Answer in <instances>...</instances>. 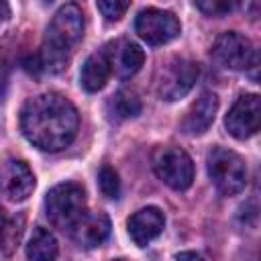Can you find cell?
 Segmentation results:
<instances>
[{
	"mask_svg": "<svg viewBox=\"0 0 261 261\" xmlns=\"http://www.w3.org/2000/svg\"><path fill=\"white\" fill-rule=\"evenodd\" d=\"M77 110L61 94L45 92L29 98L20 112L22 135L41 151L65 149L77 133Z\"/></svg>",
	"mask_w": 261,
	"mask_h": 261,
	"instance_id": "6da1fadb",
	"label": "cell"
},
{
	"mask_svg": "<svg viewBox=\"0 0 261 261\" xmlns=\"http://www.w3.org/2000/svg\"><path fill=\"white\" fill-rule=\"evenodd\" d=\"M198 65L186 57H173L161 65L157 75V94L165 102H175L184 98L198 80Z\"/></svg>",
	"mask_w": 261,
	"mask_h": 261,
	"instance_id": "8992f818",
	"label": "cell"
},
{
	"mask_svg": "<svg viewBox=\"0 0 261 261\" xmlns=\"http://www.w3.org/2000/svg\"><path fill=\"white\" fill-rule=\"evenodd\" d=\"M175 261H206V259L194 251H181L175 255Z\"/></svg>",
	"mask_w": 261,
	"mask_h": 261,
	"instance_id": "7402d4cb",
	"label": "cell"
},
{
	"mask_svg": "<svg viewBox=\"0 0 261 261\" xmlns=\"http://www.w3.org/2000/svg\"><path fill=\"white\" fill-rule=\"evenodd\" d=\"M261 122V100L257 94L241 96L228 110L224 124L234 139H249L259 130Z\"/></svg>",
	"mask_w": 261,
	"mask_h": 261,
	"instance_id": "9c48e42d",
	"label": "cell"
},
{
	"mask_svg": "<svg viewBox=\"0 0 261 261\" xmlns=\"http://www.w3.org/2000/svg\"><path fill=\"white\" fill-rule=\"evenodd\" d=\"M208 175L222 196H234L247 184V167L243 157L224 147H214L208 153Z\"/></svg>",
	"mask_w": 261,
	"mask_h": 261,
	"instance_id": "277c9868",
	"label": "cell"
},
{
	"mask_svg": "<svg viewBox=\"0 0 261 261\" xmlns=\"http://www.w3.org/2000/svg\"><path fill=\"white\" fill-rule=\"evenodd\" d=\"M98 10L102 12V16L106 20H120L124 16V12L130 8V2H118V0H100Z\"/></svg>",
	"mask_w": 261,
	"mask_h": 261,
	"instance_id": "d6986e66",
	"label": "cell"
},
{
	"mask_svg": "<svg viewBox=\"0 0 261 261\" xmlns=\"http://www.w3.org/2000/svg\"><path fill=\"white\" fill-rule=\"evenodd\" d=\"M104 53L108 57L110 71L120 80L133 77L143 67V61H145L143 49L137 43H133L130 39H116V41L108 43L104 47Z\"/></svg>",
	"mask_w": 261,
	"mask_h": 261,
	"instance_id": "8fae6325",
	"label": "cell"
},
{
	"mask_svg": "<svg viewBox=\"0 0 261 261\" xmlns=\"http://www.w3.org/2000/svg\"><path fill=\"white\" fill-rule=\"evenodd\" d=\"M163 226H165L163 212L155 206L141 208L128 218V234H130L133 243L139 245V247H145L155 237H159Z\"/></svg>",
	"mask_w": 261,
	"mask_h": 261,
	"instance_id": "4fadbf2b",
	"label": "cell"
},
{
	"mask_svg": "<svg viewBox=\"0 0 261 261\" xmlns=\"http://www.w3.org/2000/svg\"><path fill=\"white\" fill-rule=\"evenodd\" d=\"M218 110V98L212 92H204L194 104L192 108L186 112L184 120H181V128L188 135H202L210 128V124L214 122Z\"/></svg>",
	"mask_w": 261,
	"mask_h": 261,
	"instance_id": "5bb4252c",
	"label": "cell"
},
{
	"mask_svg": "<svg viewBox=\"0 0 261 261\" xmlns=\"http://www.w3.org/2000/svg\"><path fill=\"white\" fill-rule=\"evenodd\" d=\"M210 53L218 65L232 71H247L251 67H257L255 45L237 31H226L218 35Z\"/></svg>",
	"mask_w": 261,
	"mask_h": 261,
	"instance_id": "5b68a950",
	"label": "cell"
},
{
	"mask_svg": "<svg viewBox=\"0 0 261 261\" xmlns=\"http://www.w3.org/2000/svg\"><path fill=\"white\" fill-rule=\"evenodd\" d=\"M45 212L53 226L71 230L86 214V192L80 184L65 181L51 188L45 196Z\"/></svg>",
	"mask_w": 261,
	"mask_h": 261,
	"instance_id": "3957f363",
	"label": "cell"
},
{
	"mask_svg": "<svg viewBox=\"0 0 261 261\" xmlns=\"http://www.w3.org/2000/svg\"><path fill=\"white\" fill-rule=\"evenodd\" d=\"M108 110H110V114H112L114 118H118V120L133 118V116H137V114L141 112V100H139V96H137L135 92H130V90H120V92H116V94L110 98Z\"/></svg>",
	"mask_w": 261,
	"mask_h": 261,
	"instance_id": "e0dca14e",
	"label": "cell"
},
{
	"mask_svg": "<svg viewBox=\"0 0 261 261\" xmlns=\"http://www.w3.org/2000/svg\"><path fill=\"white\" fill-rule=\"evenodd\" d=\"M181 27L173 12L145 8L135 18V33L149 45H165L179 35Z\"/></svg>",
	"mask_w": 261,
	"mask_h": 261,
	"instance_id": "ba28073f",
	"label": "cell"
},
{
	"mask_svg": "<svg viewBox=\"0 0 261 261\" xmlns=\"http://www.w3.org/2000/svg\"><path fill=\"white\" fill-rule=\"evenodd\" d=\"M98 184L106 198L116 200L120 196V179H118V173L110 165H102V169L98 173Z\"/></svg>",
	"mask_w": 261,
	"mask_h": 261,
	"instance_id": "ac0fdd59",
	"label": "cell"
},
{
	"mask_svg": "<svg viewBox=\"0 0 261 261\" xmlns=\"http://www.w3.org/2000/svg\"><path fill=\"white\" fill-rule=\"evenodd\" d=\"M6 86H8V65H6V59L0 55V100L6 94Z\"/></svg>",
	"mask_w": 261,
	"mask_h": 261,
	"instance_id": "44dd1931",
	"label": "cell"
},
{
	"mask_svg": "<svg viewBox=\"0 0 261 261\" xmlns=\"http://www.w3.org/2000/svg\"><path fill=\"white\" fill-rule=\"evenodd\" d=\"M73 241L84 249L100 247L110 234V220L104 212H86L69 230Z\"/></svg>",
	"mask_w": 261,
	"mask_h": 261,
	"instance_id": "7c38bea8",
	"label": "cell"
},
{
	"mask_svg": "<svg viewBox=\"0 0 261 261\" xmlns=\"http://www.w3.org/2000/svg\"><path fill=\"white\" fill-rule=\"evenodd\" d=\"M194 4L198 10H202L210 16H222L234 8L232 2H224V0H204V2H194Z\"/></svg>",
	"mask_w": 261,
	"mask_h": 261,
	"instance_id": "ffe728a7",
	"label": "cell"
},
{
	"mask_svg": "<svg viewBox=\"0 0 261 261\" xmlns=\"http://www.w3.org/2000/svg\"><path fill=\"white\" fill-rule=\"evenodd\" d=\"M59 253L55 237L47 228H35L29 243H27V257L29 261H55Z\"/></svg>",
	"mask_w": 261,
	"mask_h": 261,
	"instance_id": "2e32d148",
	"label": "cell"
},
{
	"mask_svg": "<svg viewBox=\"0 0 261 261\" xmlns=\"http://www.w3.org/2000/svg\"><path fill=\"white\" fill-rule=\"evenodd\" d=\"M84 35V16L77 4H63L51 18L41 53L37 55L39 67L49 73H59L67 67L69 57L80 45Z\"/></svg>",
	"mask_w": 261,
	"mask_h": 261,
	"instance_id": "7a4b0ae2",
	"label": "cell"
},
{
	"mask_svg": "<svg viewBox=\"0 0 261 261\" xmlns=\"http://www.w3.org/2000/svg\"><path fill=\"white\" fill-rule=\"evenodd\" d=\"M6 16H8V6L4 2H0V20L6 18Z\"/></svg>",
	"mask_w": 261,
	"mask_h": 261,
	"instance_id": "cb8c5ba5",
	"label": "cell"
},
{
	"mask_svg": "<svg viewBox=\"0 0 261 261\" xmlns=\"http://www.w3.org/2000/svg\"><path fill=\"white\" fill-rule=\"evenodd\" d=\"M153 169L173 190H188L192 186L194 163L179 147H159L153 155Z\"/></svg>",
	"mask_w": 261,
	"mask_h": 261,
	"instance_id": "52a82bcc",
	"label": "cell"
},
{
	"mask_svg": "<svg viewBox=\"0 0 261 261\" xmlns=\"http://www.w3.org/2000/svg\"><path fill=\"white\" fill-rule=\"evenodd\" d=\"M35 190V175L22 159H6L0 163V192L10 202H22Z\"/></svg>",
	"mask_w": 261,
	"mask_h": 261,
	"instance_id": "30bf717a",
	"label": "cell"
},
{
	"mask_svg": "<svg viewBox=\"0 0 261 261\" xmlns=\"http://www.w3.org/2000/svg\"><path fill=\"white\" fill-rule=\"evenodd\" d=\"M6 224H8V218H6L4 210L0 208V241H2V234H4V230H6Z\"/></svg>",
	"mask_w": 261,
	"mask_h": 261,
	"instance_id": "603a6c76",
	"label": "cell"
},
{
	"mask_svg": "<svg viewBox=\"0 0 261 261\" xmlns=\"http://www.w3.org/2000/svg\"><path fill=\"white\" fill-rule=\"evenodd\" d=\"M110 63H108V57L102 51H96L92 53L84 65H82V71H80V84L86 92H98L106 86L108 77H110Z\"/></svg>",
	"mask_w": 261,
	"mask_h": 261,
	"instance_id": "9a60e30c",
	"label": "cell"
}]
</instances>
